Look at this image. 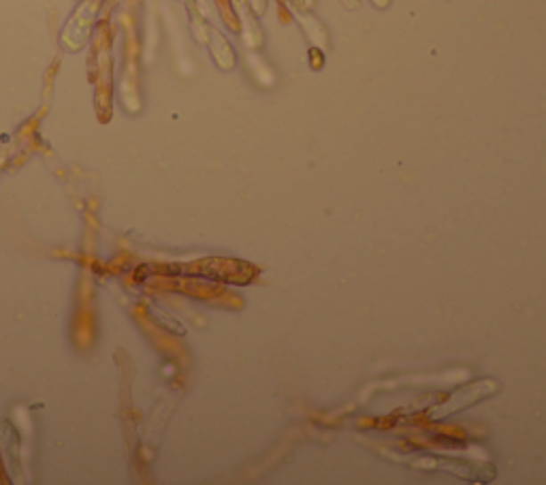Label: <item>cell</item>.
I'll list each match as a JSON object with an SVG mask.
<instances>
[{
    "mask_svg": "<svg viewBox=\"0 0 546 485\" xmlns=\"http://www.w3.org/2000/svg\"><path fill=\"white\" fill-rule=\"evenodd\" d=\"M489 387H493V382L480 381V382H476V385H472V387H466V390L459 391L457 396H452L451 400L444 404V408H442L440 413H434V417H444V415H448V413H455V411H459V408L468 407V404L478 402L480 398L486 396V393L493 391V390H489Z\"/></svg>",
    "mask_w": 546,
    "mask_h": 485,
    "instance_id": "obj_1",
    "label": "cell"
}]
</instances>
